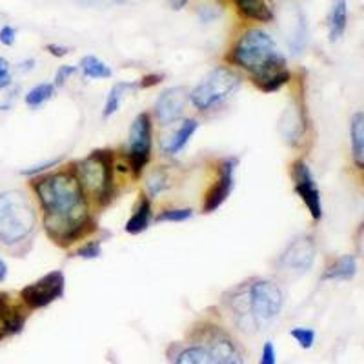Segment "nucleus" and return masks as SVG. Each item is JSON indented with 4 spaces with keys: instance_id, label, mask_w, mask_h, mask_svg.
I'll return each mask as SVG.
<instances>
[{
    "instance_id": "20",
    "label": "nucleus",
    "mask_w": 364,
    "mask_h": 364,
    "mask_svg": "<svg viewBox=\"0 0 364 364\" xmlns=\"http://www.w3.org/2000/svg\"><path fill=\"white\" fill-rule=\"evenodd\" d=\"M357 273V259L353 255H344L337 259L324 272L323 281H350Z\"/></svg>"
},
{
    "instance_id": "19",
    "label": "nucleus",
    "mask_w": 364,
    "mask_h": 364,
    "mask_svg": "<svg viewBox=\"0 0 364 364\" xmlns=\"http://www.w3.org/2000/svg\"><path fill=\"white\" fill-rule=\"evenodd\" d=\"M199 128V122L195 119H188L182 122L181 128L173 133V135L168 139V142L164 144V154L168 155H177L181 149H184V146L190 142V139L193 136V133Z\"/></svg>"
},
{
    "instance_id": "6",
    "label": "nucleus",
    "mask_w": 364,
    "mask_h": 364,
    "mask_svg": "<svg viewBox=\"0 0 364 364\" xmlns=\"http://www.w3.org/2000/svg\"><path fill=\"white\" fill-rule=\"evenodd\" d=\"M250 311L257 324H266L281 314L284 304V294L277 282L268 279H259L253 282L248 290Z\"/></svg>"
},
{
    "instance_id": "3",
    "label": "nucleus",
    "mask_w": 364,
    "mask_h": 364,
    "mask_svg": "<svg viewBox=\"0 0 364 364\" xmlns=\"http://www.w3.org/2000/svg\"><path fill=\"white\" fill-rule=\"evenodd\" d=\"M37 215L33 204L22 191L0 193V240L4 245H17L33 232Z\"/></svg>"
},
{
    "instance_id": "18",
    "label": "nucleus",
    "mask_w": 364,
    "mask_h": 364,
    "mask_svg": "<svg viewBox=\"0 0 364 364\" xmlns=\"http://www.w3.org/2000/svg\"><path fill=\"white\" fill-rule=\"evenodd\" d=\"M348 24V4L346 0H333L330 15H328V31H330V41L336 42L346 31Z\"/></svg>"
},
{
    "instance_id": "34",
    "label": "nucleus",
    "mask_w": 364,
    "mask_h": 364,
    "mask_svg": "<svg viewBox=\"0 0 364 364\" xmlns=\"http://www.w3.org/2000/svg\"><path fill=\"white\" fill-rule=\"evenodd\" d=\"M17 41V29L11 28V26H4L0 29V42L4 46H13Z\"/></svg>"
},
{
    "instance_id": "32",
    "label": "nucleus",
    "mask_w": 364,
    "mask_h": 364,
    "mask_svg": "<svg viewBox=\"0 0 364 364\" xmlns=\"http://www.w3.org/2000/svg\"><path fill=\"white\" fill-rule=\"evenodd\" d=\"M259 364H277V355H275V348H273L272 341L264 344L261 353V363Z\"/></svg>"
},
{
    "instance_id": "38",
    "label": "nucleus",
    "mask_w": 364,
    "mask_h": 364,
    "mask_svg": "<svg viewBox=\"0 0 364 364\" xmlns=\"http://www.w3.org/2000/svg\"><path fill=\"white\" fill-rule=\"evenodd\" d=\"M170 2V6L173 9H182V8H186V4L190 2V0H168Z\"/></svg>"
},
{
    "instance_id": "12",
    "label": "nucleus",
    "mask_w": 364,
    "mask_h": 364,
    "mask_svg": "<svg viewBox=\"0 0 364 364\" xmlns=\"http://www.w3.org/2000/svg\"><path fill=\"white\" fill-rule=\"evenodd\" d=\"M188 91L184 87H170L162 91L155 102V115L162 124H171L178 120L186 109Z\"/></svg>"
},
{
    "instance_id": "36",
    "label": "nucleus",
    "mask_w": 364,
    "mask_h": 364,
    "mask_svg": "<svg viewBox=\"0 0 364 364\" xmlns=\"http://www.w3.org/2000/svg\"><path fill=\"white\" fill-rule=\"evenodd\" d=\"M48 51H50L53 57H64V55H68V48H63V46H55V44H50L48 46Z\"/></svg>"
},
{
    "instance_id": "21",
    "label": "nucleus",
    "mask_w": 364,
    "mask_h": 364,
    "mask_svg": "<svg viewBox=\"0 0 364 364\" xmlns=\"http://www.w3.org/2000/svg\"><path fill=\"white\" fill-rule=\"evenodd\" d=\"M350 136H352V149H353V161L357 168L364 166V115L357 112L352 117V126H350Z\"/></svg>"
},
{
    "instance_id": "10",
    "label": "nucleus",
    "mask_w": 364,
    "mask_h": 364,
    "mask_svg": "<svg viewBox=\"0 0 364 364\" xmlns=\"http://www.w3.org/2000/svg\"><path fill=\"white\" fill-rule=\"evenodd\" d=\"M315 253H317V246H315L314 237H297V239L291 240L290 245L286 246L281 259H279V266L286 269V272L306 273L314 266Z\"/></svg>"
},
{
    "instance_id": "8",
    "label": "nucleus",
    "mask_w": 364,
    "mask_h": 364,
    "mask_svg": "<svg viewBox=\"0 0 364 364\" xmlns=\"http://www.w3.org/2000/svg\"><path fill=\"white\" fill-rule=\"evenodd\" d=\"M279 24L291 53H302L308 44V24L302 9L295 2H286L279 11Z\"/></svg>"
},
{
    "instance_id": "39",
    "label": "nucleus",
    "mask_w": 364,
    "mask_h": 364,
    "mask_svg": "<svg viewBox=\"0 0 364 364\" xmlns=\"http://www.w3.org/2000/svg\"><path fill=\"white\" fill-rule=\"evenodd\" d=\"M6 273H8V269H6V264L2 262V259H0V281L6 277Z\"/></svg>"
},
{
    "instance_id": "27",
    "label": "nucleus",
    "mask_w": 364,
    "mask_h": 364,
    "mask_svg": "<svg viewBox=\"0 0 364 364\" xmlns=\"http://www.w3.org/2000/svg\"><path fill=\"white\" fill-rule=\"evenodd\" d=\"M193 211L184 208V210H164L161 215L157 217L159 223H182V220L191 219Z\"/></svg>"
},
{
    "instance_id": "13",
    "label": "nucleus",
    "mask_w": 364,
    "mask_h": 364,
    "mask_svg": "<svg viewBox=\"0 0 364 364\" xmlns=\"http://www.w3.org/2000/svg\"><path fill=\"white\" fill-rule=\"evenodd\" d=\"M235 164L237 159H228L226 162L220 168V177L219 181L215 182V186L211 188L206 195V200L203 204L204 213H211V211H215L217 208H220L224 204V200L230 197L233 190V173H235Z\"/></svg>"
},
{
    "instance_id": "17",
    "label": "nucleus",
    "mask_w": 364,
    "mask_h": 364,
    "mask_svg": "<svg viewBox=\"0 0 364 364\" xmlns=\"http://www.w3.org/2000/svg\"><path fill=\"white\" fill-rule=\"evenodd\" d=\"M235 6L245 18L257 22H272L275 18L269 0H235Z\"/></svg>"
},
{
    "instance_id": "7",
    "label": "nucleus",
    "mask_w": 364,
    "mask_h": 364,
    "mask_svg": "<svg viewBox=\"0 0 364 364\" xmlns=\"http://www.w3.org/2000/svg\"><path fill=\"white\" fill-rule=\"evenodd\" d=\"M64 286H66L64 273L57 269V272H50L48 275L35 281L33 284H28L26 288H22L21 297L24 304H28L33 310H38V308L48 306V304L63 297Z\"/></svg>"
},
{
    "instance_id": "23",
    "label": "nucleus",
    "mask_w": 364,
    "mask_h": 364,
    "mask_svg": "<svg viewBox=\"0 0 364 364\" xmlns=\"http://www.w3.org/2000/svg\"><path fill=\"white\" fill-rule=\"evenodd\" d=\"M80 70L90 79H108L112 77V70L106 63H102L95 55H87L80 60Z\"/></svg>"
},
{
    "instance_id": "31",
    "label": "nucleus",
    "mask_w": 364,
    "mask_h": 364,
    "mask_svg": "<svg viewBox=\"0 0 364 364\" xmlns=\"http://www.w3.org/2000/svg\"><path fill=\"white\" fill-rule=\"evenodd\" d=\"M149 190H151V193H159V191L164 190L168 184H166V177L164 173H161V171H155L151 177H149V182H148Z\"/></svg>"
},
{
    "instance_id": "33",
    "label": "nucleus",
    "mask_w": 364,
    "mask_h": 364,
    "mask_svg": "<svg viewBox=\"0 0 364 364\" xmlns=\"http://www.w3.org/2000/svg\"><path fill=\"white\" fill-rule=\"evenodd\" d=\"M11 71H9V64L6 58H0V87L11 86Z\"/></svg>"
},
{
    "instance_id": "37",
    "label": "nucleus",
    "mask_w": 364,
    "mask_h": 364,
    "mask_svg": "<svg viewBox=\"0 0 364 364\" xmlns=\"http://www.w3.org/2000/svg\"><path fill=\"white\" fill-rule=\"evenodd\" d=\"M159 80H161V77L159 75H151V77H144L141 82V87H148V86H154V84H157Z\"/></svg>"
},
{
    "instance_id": "1",
    "label": "nucleus",
    "mask_w": 364,
    "mask_h": 364,
    "mask_svg": "<svg viewBox=\"0 0 364 364\" xmlns=\"http://www.w3.org/2000/svg\"><path fill=\"white\" fill-rule=\"evenodd\" d=\"M41 206L44 210V226L55 242L70 245L79 239L90 226L87 200L77 175L53 173L35 184Z\"/></svg>"
},
{
    "instance_id": "30",
    "label": "nucleus",
    "mask_w": 364,
    "mask_h": 364,
    "mask_svg": "<svg viewBox=\"0 0 364 364\" xmlns=\"http://www.w3.org/2000/svg\"><path fill=\"white\" fill-rule=\"evenodd\" d=\"M75 73H77V68L75 66H60L58 68L57 75H55V86H58V87L64 86V84H66V80Z\"/></svg>"
},
{
    "instance_id": "24",
    "label": "nucleus",
    "mask_w": 364,
    "mask_h": 364,
    "mask_svg": "<svg viewBox=\"0 0 364 364\" xmlns=\"http://www.w3.org/2000/svg\"><path fill=\"white\" fill-rule=\"evenodd\" d=\"M128 90H132V84H126V82H117L115 86L112 87L108 100H106V106H104V117H106V119H109L113 113L119 112L122 99H124V93Z\"/></svg>"
},
{
    "instance_id": "16",
    "label": "nucleus",
    "mask_w": 364,
    "mask_h": 364,
    "mask_svg": "<svg viewBox=\"0 0 364 364\" xmlns=\"http://www.w3.org/2000/svg\"><path fill=\"white\" fill-rule=\"evenodd\" d=\"M208 352H210L213 364H245L239 348L233 344L232 339H228L224 336L211 341V344L208 346Z\"/></svg>"
},
{
    "instance_id": "25",
    "label": "nucleus",
    "mask_w": 364,
    "mask_h": 364,
    "mask_svg": "<svg viewBox=\"0 0 364 364\" xmlns=\"http://www.w3.org/2000/svg\"><path fill=\"white\" fill-rule=\"evenodd\" d=\"M175 364H213V360H211L208 348L193 346L184 350V352L177 357V363Z\"/></svg>"
},
{
    "instance_id": "29",
    "label": "nucleus",
    "mask_w": 364,
    "mask_h": 364,
    "mask_svg": "<svg viewBox=\"0 0 364 364\" xmlns=\"http://www.w3.org/2000/svg\"><path fill=\"white\" fill-rule=\"evenodd\" d=\"M77 257H80V259H97V257L100 255V245L99 242H90V245L82 246L80 250H77V253H75Z\"/></svg>"
},
{
    "instance_id": "4",
    "label": "nucleus",
    "mask_w": 364,
    "mask_h": 364,
    "mask_svg": "<svg viewBox=\"0 0 364 364\" xmlns=\"http://www.w3.org/2000/svg\"><path fill=\"white\" fill-rule=\"evenodd\" d=\"M79 178L84 195H93L99 203H108L113 191L112 154L93 151L79 164Z\"/></svg>"
},
{
    "instance_id": "22",
    "label": "nucleus",
    "mask_w": 364,
    "mask_h": 364,
    "mask_svg": "<svg viewBox=\"0 0 364 364\" xmlns=\"http://www.w3.org/2000/svg\"><path fill=\"white\" fill-rule=\"evenodd\" d=\"M149 220H151V204L146 197H142L139 206H136L135 213L132 215V219L126 223V232L132 233V235H139L144 230H148Z\"/></svg>"
},
{
    "instance_id": "26",
    "label": "nucleus",
    "mask_w": 364,
    "mask_h": 364,
    "mask_svg": "<svg viewBox=\"0 0 364 364\" xmlns=\"http://www.w3.org/2000/svg\"><path fill=\"white\" fill-rule=\"evenodd\" d=\"M55 93V86L50 82H44V84H38L35 86L33 90L29 91L28 95H26V104H28L29 108H38L41 104L48 102V100L53 97Z\"/></svg>"
},
{
    "instance_id": "5",
    "label": "nucleus",
    "mask_w": 364,
    "mask_h": 364,
    "mask_svg": "<svg viewBox=\"0 0 364 364\" xmlns=\"http://www.w3.org/2000/svg\"><path fill=\"white\" fill-rule=\"evenodd\" d=\"M239 84L240 79L235 71L228 70V68H215L200 80L199 86L191 91L188 99L197 109L208 112L224 102L232 93H235Z\"/></svg>"
},
{
    "instance_id": "2",
    "label": "nucleus",
    "mask_w": 364,
    "mask_h": 364,
    "mask_svg": "<svg viewBox=\"0 0 364 364\" xmlns=\"http://www.w3.org/2000/svg\"><path fill=\"white\" fill-rule=\"evenodd\" d=\"M228 60L250 71L253 82L266 93L279 91L290 82L291 73L286 70V60L266 31L248 29L232 48Z\"/></svg>"
},
{
    "instance_id": "11",
    "label": "nucleus",
    "mask_w": 364,
    "mask_h": 364,
    "mask_svg": "<svg viewBox=\"0 0 364 364\" xmlns=\"http://www.w3.org/2000/svg\"><path fill=\"white\" fill-rule=\"evenodd\" d=\"M294 181L295 191L301 197V200L306 204L310 210V215L314 220H318L323 217V203H321V191H318L315 178L311 175L310 168L304 161H297L294 164Z\"/></svg>"
},
{
    "instance_id": "9",
    "label": "nucleus",
    "mask_w": 364,
    "mask_h": 364,
    "mask_svg": "<svg viewBox=\"0 0 364 364\" xmlns=\"http://www.w3.org/2000/svg\"><path fill=\"white\" fill-rule=\"evenodd\" d=\"M149 154H151V120L148 113H141L129 128L128 157L135 173H141L142 168L148 164Z\"/></svg>"
},
{
    "instance_id": "35",
    "label": "nucleus",
    "mask_w": 364,
    "mask_h": 364,
    "mask_svg": "<svg viewBox=\"0 0 364 364\" xmlns=\"http://www.w3.org/2000/svg\"><path fill=\"white\" fill-rule=\"evenodd\" d=\"M79 2L91 8H113L117 4H122L124 0H79Z\"/></svg>"
},
{
    "instance_id": "14",
    "label": "nucleus",
    "mask_w": 364,
    "mask_h": 364,
    "mask_svg": "<svg viewBox=\"0 0 364 364\" xmlns=\"http://www.w3.org/2000/svg\"><path fill=\"white\" fill-rule=\"evenodd\" d=\"M279 129H281V135L284 136V141L288 144L297 146L302 141L306 124H304V115H302L301 106L291 102L286 108V112L281 117V126H279Z\"/></svg>"
},
{
    "instance_id": "15",
    "label": "nucleus",
    "mask_w": 364,
    "mask_h": 364,
    "mask_svg": "<svg viewBox=\"0 0 364 364\" xmlns=\"http://www.w3.org/2000/svg\"><path fill=\"white\" fill-rule=\"evenodd\" d=\"M26 324V317L18 308L11 306L8 295L0 291V341L8 336H15L22 331Z\"/></svg>"
},
{
    "instance_id": "28",
    "label": "nucleus",
    "mask_w": 364,
    "mask_h": 364,
    "mask_svg": "<svg viewBox=\"0 0 364 364\" xmlns=\"http://www.w3.org/2000/svg\"><path fill=\"white\" fill-rule=\"evenodd\" d=\"M290 336L299 343V346L304 350H310L315 343V331L310 328H295L290 331Z\"/></svg>"
}]
</instances>
